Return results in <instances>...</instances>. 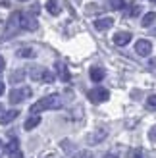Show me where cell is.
<instances>
[{
    "label": "cell",
    "mask_w": 156,
    "mask_h": 158,
    "mask_svg": "<svg viewBox=\"0 0 156 158\" xmlns=\"http://www.w3.org/2000/svg\"><path fill=\"white\" fill-rule=\"evenodd\" d=\"M62 106V98L58 94H50V97H44L39 102H35L31 106V114H39V112H44V110H54V108H60Z\"/></svg>",
    "instance_id": "1"
},
{
    "label": "cell",
    "mask_w": 156,
    "mask_h": 158,
    "mask_svg": "<svg viewBox=\"0 0 156 158\" xmlns=\"http://www.w3.org/2000/svg\"><path fill=\"white\" fill-rule=\"evenodd\" d=\"M19 27H21V14L19 12H14L12 15H10V19H8V25H6V37H14L15 33L19 31Z\"/></svg>",
    "instance_id": "2"
},
{
    "label": "cell",
    "mask_w": 156,
    "mask_h": 158,
    "mask_svg": "<svg viewBox=\"0 0 156 158\" xmlns=\"http://www.w3.org/2000/svg\"><path fill=\"white\" fill-rule=\"evenodd\" d=\"M87 97L91 102H95V104H98V102H104L110 98V93H108L106 89H102V87H96V89H91L87 93Z\"/></svg>",
    "instance_id": "3"
},
{
    "label": "cell",
    "mask_w": 156,
    "mask_h": 158,
    "mask_svg": "<svg viewBox=\"0 0 156 158\" xmlns=\"http://www.w3.org/2000/svg\"><path fill=\"white\" fill-rule=\"evenodd\" d=\"M31 97V89L29 87H21V89H14L10 91V102L12 104H18V102H21L23 98Z\"/></svg>",
    "instance_id": "4"
},
{
    "label": "cell",
    "mask_w": 156,
    "mask_h": 158,
    "mask_svg": "<svg viewBox=\"0 0 156 158\" xmlns=\"http://www.w3.org/2000/svg\"><path fill=\"white\" fill-rule=\"evenodd\" d=\"M152 50V43L146 41V39H141V41L135 43V52L139 54V56H149Z\"/></svg>",
    "instance_id": "5"
},
{
    "label": "cell",
    "mask_w": 156,
    "mask_h": 158,
    "mask_svg": "<svg viewBox=\"0 0 156 158\" xmlns=\"http://www.w3.org/2000/svg\"><path fill=\"white\" fill-rule=\"evenodd\" d=\"M106 139V131L104 129H98V131H92L87 135V143L89 145H98V143H102V141Z\"/></svg>",
    "instance_id": "6"
},
{
    "label": "cell",
    "mask_w": 156,
    "mask_h": 158,
    "mask_svg": "<svg viewBox=\"0 0 156 158\" xmlns=\"http://www.w3.org/2000/svg\"><path fill=\"white\" fill-rule=\"evenodd\" d=\"M21 27L27 29V31H35L39 27V23H37V19L33 18V15H23L21 14Z\"/></svg>",
    "instance_id": "7"
},
{
    "label": "cell",
    "mask_w": 156,
    "mask_h": 158,
    "mask_svg": "<svg viewBox=\"0 0 156 158\" xmlns=\"http://www.w3.org/2000/svg\"><path fill=\"white\" fill-rule=\"evenodd\" d=\"M129 41H131V33H127V31H120V33L114 35V44L118 46H125Z\"/></svg>",
    "instance_id": "8"
},
{
    "label": "cell",
    "mask_w": 156,
    "mask_h": 158,
    "mask_svg": "<svg viewBox=\"0 0 156 158\" xmlns=\"http://www.w3.org/2000/svg\"><path fill=\"white\" fill-rule=\"evenodd\" d=\"M112 25H114V19L112 18H100V19L95 21V27L98 31H106V29H110Z\"/></svg>",
    "instance_id": "9"
},
{
    "label": "cell",
    "mask_w": 156,
    "mask_h": 158,
    "mask_svg": "<svg viewBox=\"0 0 156 158\" xmlns=\"http://www.w3.org/2000/svg\"><path fill=\"white\" fill-rule=\"evenodd\" d=\"M18 116H19L18 110H8V112H4L2 116H0V123H2V125H8L10 122H14Z\"/></svg>",
    "instance_id": "10"
},
{
    "label": "cell",
    "mask_w": 156,
    "mask_h": 158,
    "mask_svg": "<svg viewBox=\"0 0 156 158\" xmlns=\"http://www.w3.org/2000/svg\"><path fill=\"white\" fill-rule=\"evenodd\" d=\"M44 72H46V68H39V66H35V68H31V79H35V81H43V77H44Z\"/></svg>",
    "instance_id": "11"
},
{
    "label": "cell",
    "mask_w": 156,
    "mask_h": 158,
    "mask_svg": "<svg viewBox=\"0 0 156 158\" xmlns=\"http://www.w3.org/2000/svg\"><path fill=\"white\" fill-rule=\"evenodd\" d=\"M91 79H92V81H95V83H98V81H102V79H104V69L102 68H91Z\"/></svg>",
    "instance_id": "12"
},
{
    "label": "cell",
    "mask_w": 156,
    "mask_h": 158,
    "mask_svg": "<svg viewBox=\"0 0 156 158\" xmlns=\"http://www.w3.org/2000/svg\"><path fill=\"white\" fill-rule=\"evenodd\" d=\"M46 10H48L52 15H58V14L62 12L60 2H58V0H48V2H46Z\"/></svg>",
    "instance_id": "13"
},
{
    "label": "cell",
    "mask_w": 156,
    "mask_h": 158,
    "mask_svg": "<svg viewBox=\"0 0 156 158\" xmlns=\"http://www.w3.org/2000/svg\"><path fill=\"white\" fill-rule=\"evenodd\" d=\"M39 123H41V116H37V114H33V116H31L29 120L25 122V125H23V127H25L27 131H31V129H33V127H37Z\"/></svg>",
    "instance_id": "14"
},
{
    "label": "cell",
    "mask_w": 156,
    "mask_h": 158,
    "mask_svg": "<svg viewBox=\"0 0 156 158\" xmlns=\"http://www.w3.org/2000/svg\"><path fill=\"white\" fill-rule=\"evenodd\" d=\"M56 69H58V75H60L62 81H69V77H72V75H69L68 68H66L64 64H60V62H58V64H56Z\"/></svg>",
    "instance_id": "15"
},
{
    "label": "cell",
    "mask_w": 156,
    "mask_h": 158,
    "mask_svg": "<svg viewBox=\"0 0 156 158\" xmlns=\"http://www.w3.org/2000/svg\"><path fill=\"white\" fill-rule=\"evenodd\" d=\"M23 79H25V69H15L10 75V83H21Z\"/></svg>",
    "instance_id": "16"
},
{
    "label": "cell",
    "mask_w": 156,
    "mask_h": 158,
    "mask_svg": "<svg viewBox=\"0 0 156 158\" xmlns=\"http://www.w3.org/2000/svg\"><path fill=\"white\" fill-rule=\"evenodd\" d=\"M35 54H37V52L31 48V46H23V48L18 50V56H19V58H33Z\"/></svg>",
    "instance_id": "17"
},
{
    "label": "cell",
    "mask_w": 156,
    "mask_h": 158,
    "mask_svg": "<svg viewBox=\"0 0 156 158\" xmlns=\"http://www.w3.org/2000/svg\"><path fill=\"white\" fill-rule=\"evenodd\" d=\"M154 19H156V14H154V12L145 14V15H143V27H149V25H152V23H154Z\"/></svg>",
    "instance_id": "18"
},
{
    "label": "cell",
    "mask_w": 156,
    "mask_h": 158,
    "mask_svg": "<svg viewBox=\"0 0 156 158\" xmlns=\"http://www.w3.org/2000/svg\"><path fill=\"white\" fill-rule=\"evenodd\" d=\"M127 156L129 158H145V152H143V148H131Z\"/></svg>",
    "instance_id": "19"
},
{
    "label": "cell",
    "mask_w": 156,
    "mask_h": 158,
    "mask_svg": "<svg viewBox=\"0 0 156 158\" xmlns=\"http://www.w3.org/2000/svg\"><path fill=\"white\" fill-rule=\"evenodd\" d=\"M18 148H19L18 139H12L10 143H8V147H6V152H14V151H18Z\"/></svg>",
    "instance_id": "20"
},
{
    "label": "cell",
    "mask_w": 156,
    "mask_h": 158,
    "mask_svg": "<svg viewBox=\"0 0 156 158\" xmlns=\"http://www.w3.org/2000/svg\"><path fill=\"white\" fill-rule=\"evenodd\" d=\"M123 4H125L123 0H110V8H112V10H121Z\"/></svg>",
    "instance_id": "21"
},
{
    "label": "cell",
    "mask_w": 156,
    "mask_h": 158,
    "mask_svg": "<svg viewBox=\"0 0 156 158\" xmlns=\"http://www.w3.org/2000/svg\"><path fill=\"white\" fill-rule=\"evenodd\" d=\"M146 108H149V110H156V94H152V97L146 98Z\"/></svg>",
    "instance_id": "22"
},
{
    "label": "cell",
    "mask_w": 156,
    "mask_h": 158,
    "mask_svg": "<svg viewBox=\"0 0 156 158\" xmlns=\"http://www.w3.org/2000/svg\"><path fill=\"white\" fill-rule=\"evenodd\" d=\"M72 158H92V154L89 151H79V152H75Z\"/></svg>",
    "instance_id": "23"
},
{
    "label": "cell",
    "mask_w": 156,
    "mask_h": 158,
    "mask_svg": "<svg viewBox=\"0 0 156 158\" xmlns=\"http://www.w3.org/2000/svg\"><path fill=\"white\" fill-rule=\"evenodd\" d=\"M139 14H141V6H133V8L129 10V15H131V18H137Z\"/></svg>",
    "instance_id": "24"
},
{
    "label": "cell",
    "mask_w": 156,
    "mask_h": 158,
    "mask_svg": "<svg viewBox=\"0 0 156 158\" xmlns=\"http://www.w3.org/2000/svg\"><path fill=\"white\" fill-rule=\"evenodd\" d=\"M8 158H23V152L18 148V151H14V152H8Z\"/></svg>",
    "instance_id": "25"
},
{
    "label": "cell",
    "mask_w": 156,
    "mask_h": 158,
    "mask_svg": "<svg viewBox=\"0 0 156 158\" xmlns=\"http://www.w3.org/2000/svg\"><path fill=\"white\" fill-rule=\"evenodd\" d=\"M149 139H150V141H154V143H156V125H154V127H152V129L149 131Z\"/></svg>",
    "instance_id": "26"
},
{
    "label": "cell",
    "mask_w": 156,
    "mask_h": 158,
    "mask_svg": "<svg viewBox=\"0 0 156 158\" xmlns=\"http://www.w3.org/2000/svg\"><path fill=\"white\" fill-rule=\"evenodd\" d=\"M96 10H98V6H96V4H89V6H87V12H89V14H95Z\"/></svg>",
    "instance_id": "27"
},
{
    "label": "cell",
    "mask_w": 156,
    "mask_h": 158,
    "mask_svg": "<svg viewBox=\"0 0 156 158\" xmlns=\"http://www.w3.org/2000/svg\"><path fill=\"white\" fill-rule=\"evenodd\" d=\"M4 68H6V60H4L2 56H0V73L4 72Z\"/></svg>",
    "instance_id": "28"
},
{
    "label": "cell",
    "mask_w": 156,
    "mask_h": 158,
    "mask_svg": "<svg viewBox=\"0 0 156 158\" xmlns=\"http://www.w3.org/2000/svg\"><path fill=\"white\" fill-rule=\"evenodd\" d=\"M104 158H120V156H118V154H116V152H108V154H106Z\"/></svg>",
    "instance_id": "29"
},
{
    "label": "cell",
    "mask_w": 156,
    "mask_h": 158,
    "mask_svg": "<svg viewBox=\"0 0 156 158\" xmlns=\"http://www.w3.org/2000/svg\"><path fill=\"white\" fill-rule=\"evenodd\" d=\"M0 94H4V83H0Z\"/></svg>",
    "instance_id": "30"
},
{
    "label": "cell",
    "mask_w": 156,
    "mask_h": 158,
    "mask_svg": "<svg viewBox=\"0 0 156 158\" xmlns=\"http://www.w3.org/2000/svg\"><path fill=\"white\" fill-rule=\"evenodd\" d=\"M0 112H2V104H0Z\"/></svg>",
    "instance_id": "31"
},
{
    "label": "cell",
    "mask_w": 156,
    "mask_h": 158,
    "mask_svg": "<svg viewBox=\"0 0 156 158\" xmlns=\"http://www.w3.org/2000/svg\"><path fill=\"white\" fill-rule=\"evenodd\" d=\"M150 2H154V4H156V0H150Z\"/></svg>",
    "instance_id": "32"
},
{
    "label": "cell",
    "mask_w": 156,
    "mask_h": 158,
    "mask_svg": "<svg viewBox=\"0 0 156 158\" xmlns=\"http://www.w3.org/2000/svg\"><path fill=\"white\" fill-rule=\"evenodd\" d=\"M0 147H2V141H0Z\"/></svg>",
    "instance_id": "33"
},
{
    "label": "cell",
    "mask_w": 156,
    "mask_h": 158,
    "mask_svg": "<svg viewBox=\"0 0 156 158\" xmlns=\"http://www.w3.org/2000/svg\"><path fill=\"white\" fill-rule=\"evenodd\" d=\"M19 2H25V0H19Z\"/></svg>",
    "instance_id": "34"
}]
</instances>
